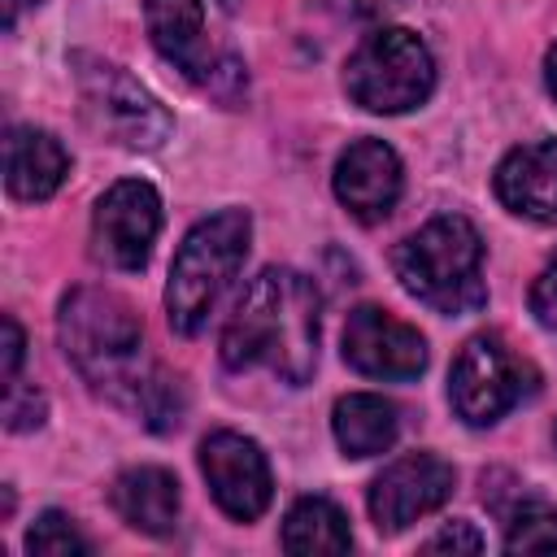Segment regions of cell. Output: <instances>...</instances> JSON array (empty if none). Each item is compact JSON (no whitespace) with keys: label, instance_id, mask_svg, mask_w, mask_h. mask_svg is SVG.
<instances>
[{"label":"cell","instance_id":"obj_10","mask_svg":"<svg viewBox=\"0 0 557 557\" xmlns=\"http://www.w3.org/2000/svg\"><path fill=\"white\" fill-rule=\"evenodd\" d=\"M453 466L435 453H409L400 461H392L374 483H370V518L383 535L392 531H405L409 522L426 518L431 509H440L448 496H453Z\"/></svg>","mask_w":557,"mask_h":557},{"label":"cell","instance_id":"obj_14","mask_svg":"<svg viewBox=\"0 0 557 557\" xmlns=\"http://www.w3.org/2000/svg\"><path fill=\"white\" fill-rule=\"evenodd\" d=\"M70 174V152L39 126H9L4 139V187L13 200H48Z\"/></svg>","mask_w":557,"mask_h":557},{"label":"cell","instance_id":"obj_4","mask_svg":"<svg viewBox=\"0 0 557 557\" xmlns=\"http://www.w3.org/2000/svg\"><path fill=\"white\" fill-rule=\"evenodd\" d=\"M252 239V218L244 209H222L187 231L170 261V283H165V313L178 335H196L209 322V309L235 278V270L248 257Z\"/></svg>","mask_w":557,"mask_h":557},{"label":"cell","instance_id":"obj_8","mask_svg":"<svg viewBox=\"0 0 557 557\" xmlns=\"http://www.w3.org/2000/svg\"><path fill=\"white\" fill-rule=\"evenodd\" d=\"M161 231V196L144 178L113 183L91 213V257L113 270H144Z\"/></svg>","mask_w":557,"mask_h":557},{"label":"cell","instance_id":"obj_11","mask_svg":"<svg viewBox=\"0 0 557 557\" xmlns=\"http://www.w3.org/2000/svg\"><path fill=\"white\" fill-rule=\"evenodd\" d=\"M344 361L370 379H418L426 370V339L379 305H361L344 322Z\"/></svg>","mask_w":557,"mask_h":557},{"label":"cell","instance_id":"obj_17","mask_svg":"<svg viewBox=\"0 0 557 557\" xmlns=\"http://www.w3.org/2000/svg\"><path fill=\"white\" fill-rule=\"evenodd\" d=\"M335 444L344 448V457H374V453H387L396 444V431H400V413L392 400L374 396V392H352V396H339L335 400Z\"/></svg>","mask_w":557,"mask_h":557},{"label":"cell","instance_id":"obj_5","mask_svg":"<svg viewBox=\"0 0 557 557\" xmlns=\"http://www.w3.org/2000/svg\"><path fill=\"white\" fill-rule=\"evenodd\" d=\"M348 96L370 113H405L418 109L435 87V61L426 44L405 26L370 30L344 65Z\"/></svg>","mask_w":557,"mask_h":557},{"label":"cell","instance_id":"obj_7","mask_svg":"<svg viewBox=\"0 0 557 557\" xmlns=\"http://www.w3.org/2000/svg\"><path fill=\"white\" fill-rule=\"evenodd\" d=\"M535 392H540V370L522 352H513L500 335H474L448 374V400L457 418L470 426L500 422L513 405H522Z\"/></svg>","mask_w":557,"mask_h":557},{"label":"cell","instance_id":"obj_24","mask_svg":"<svg viewBox=\"0 0 557 557\" xmlns=\"http://www.w3.org/2000/svg\"><path fill=\"white\" fill-rule=\"evenodd\" d=\"M400 0H326V9L335 17H348V22H374L383 13H392Z\"/></svg>","mask_w":557,"mask_h":557},{"label":"cell","instance_id":"obj_28","mask_svg":"<svg viewBox=\"0 0 557 557\" xmlns=\"http://www.w3.org/2000/svg\"><path fill=\"white\" fill-rule=\"evenodd\" d=\"M218 4H222L226 13H231V9H239V0H218Z\"/></svg>","mask_w":557,"mask_h":557},{"label":"cell","instance_id":"obj_22","mask_svg":"<svg viewBox=\"0 0 557 557\" xmlns=\"http://www.w3.org/2000/svg\"><path fill=\"white\" fill-rule=\"evenodd\" d=\"M531 313H535L544 326L557 331V252H553V261L540 270V278L531 283Z\"/></svg>","mask_w":557,"mask_h":557},{"label":"cell","instance_id":"obj_1","mask_svg":"<svg viewBox=\"0 0 557 557\" xmlns=\"http://www.w3.org/2000/svg\"><path fill=\"white\" fill-rule=\"evenodd\" d=\"M57 335L70 366L91 383V392L109 396L139 413L148 431H174L183 422V383L165 374L144 348L139 313L100 287H74L61 300Z\"/></svg>","mask_w":557,"mask_h":557},{"label":"cell","instance_id":"obj_18","mask_svg":"<svg viewBox=\"0 0 557 557\" xmlns=\"http://www.w3.org/2000/svg\"><path fill=\"white\" fill-rule=\"evenodd\" d=\"M283 548L287 553H348L352 548V531L339 505H331L326 496H300L287 518H283Z\"/></svg>","mask_w":557,"mask_h":557},{"label":"cell","instance_id":"obj_26","mask_svg":"<svg viewBox=\"0 0 557 557\" xmlns=\"http://www.w3.org/2000/svg\"><path fill=\"white\" fill-rule=\"evenodd\" d=\"M26 4H44V0H4V30L17 26V13H22Z\"/></svg>","mask_w":557,"mask_h":557},{"label":"cell","instance_id":"obj_27","mask_svg":"<svg viewBox=\"0 0 557 557\" xmlns=\"http://www.w3.org/2000/svg\"><path fill=\"white\" fill-rule=\"evenodd\" d=\"M544 78H548V91L557 96V44H553V52H548V61H544Z\"/></svg>","mask_w":557,"mask_h":557},{"label":"cell","instance_id":"obj_23","mask_svg":"<svg viewBox=\"0 0 557 557\" xmlns=\"http://www.w3.org/2000/svg\"><path fill=\"white\" fill-rule=\"evenodd\" d=\"M422 548H426V553H479L483 540H479V531H474L470 522H448V527L435 531Z\"/></svg>","mask_w":557,"mask_h":557},{"label":"cell","instance_id":"obj_20","mask_svg":"<svg viewBox=\"0 0 557 557\" xmlns=\"http://www.w3.org/2000/svg\"><path fill=\"white\" fill-rule=\"evenodd\" d=\"M26 553L30 557H83V553H91V544L83 540L74 518H65L61 509H48L26 531Z\"/></svg>","mask_w":557,"mask_h":557},{"label":"cell","instance_id":"obj_12","mask_svg":"<svg viewBox=\"0 0 557 557\" xmlns=\"http://www.w3.org/2000/svg\"><path fill=\"white\" fill-rule=\"evenodd\" d=\"M335 196L357 222H383L400 200V157L383 139H357L335 161Z\"/></svg>","mask_w":557,"mask_h":557},{"label":"cell","instance_id":"obj_15","mask_svg":"<svg viewBox=\"0 0 557 557\" xmlns=\"http://www.w3.org/2000/svg\"><path fill=\"white\" fill-rule=\"evenodd\" d=\"M144 22L152 35V48L174 61L191 83H205L213 70V57L205 48V9L200 0H144Z\"/></svg>","mask_w":557,"mask_h":557},{"label":"cell","instance_id":"obj_13","mask_svg":"<svg viewBox=\"0 0 557 557\" xmlns=\"http://www.w3.org/2000/svg\"><path fill=\"white\" fill-rule=\"evenodd\" d=\"M496 196L509 213L531 222H557V139L522 144L496 165Z\"/></svg>","mask_w":557,"mask_h":557},{"label":"cell","instance_id":"obj_19","mask_svg":"<svg viewBox=\"0 0 557 557\" xmlns=\"http://www.w3.org/2000/svg\"><path fill=\"white\" fill-rule=\"evenodd\" d=\"M505 513V548L509 553H557V509L540 496H513Z\"/></svg>","mask_w":557,"mask_h":557},{"label":"cell","instance_id":"obj_21","mask_svg":"<svg viewBox=\"0 0 557 557\" xmlns=\"http://www.w3.org/2000/svg\"><path fill=\"white\" fill-rule=\"evenodd\" d=\"M44 396L35 387H22L17 379L4 387V426L9 431H35L44 422Z\"/></svg>","mask_w":557,"mask_h":557},{"label":"cell","instance_id":"obj_9","mask_svg":"<svg viewBox=\"0 0 557 557\" xmlns=\"http://www.w3.org/2000/svg\"><path fill=\"white\" fill-rule=\"evenodd\" d=\"M200 474L226 518L252 522L265 513L274 483H270V466H265V453L257 448V440H248L239 431H213L200 444Z\"/></svg>","mask_w":557,"mask_h":557},{"label":"cell","instance_id":"obj_6","mask_svg":"<svg viewBox=\"0 0 557 557\" xmlns=\"http://www.w3.org/2000/svg\"><path fill=\"white\" fill-rule=\"evenodd\" d=\"M70 65H74L83 113L104 139H113L122 148H135V152H152L170 139V126H174L170 113L122 65H113L104 57H91V52H74Z\"/></svg>","mask_w":557,"mask_h":557},{"label":"cell","instance_id":"obj_25","mask_svg":"<svg viewBox=\"0 0 557 557\" xmlns=\"http://www.w3.org/2000/svg\"><path fill=\"white\" fill-rule=\"evenodd\" d=\"M22 348H26V339H22V326H17V318H4V387L17 379V366H22Z\"/></svg>","mask_w":557,"mask_h":557},{"label":"cell","instance_id":"obj_3","mask_svg":"<svg viewBox=\"0 0 557 557\" xmlns=\"http://www.w3.org/2000/svg\"><path fill=\"white\" fill-rule=\"evenodd\" d=\"M392 270L400 287L435 313L461 318L487 305L483 283V239L461 213H440L396 244Z\"/></svg>","mask_w":557,"mask_h":557},{"label":"cell","instance_id":"obj_16","mask_svg":"<svg viewBox=\"0 0 557 557\" xmlns=\"http://www.w3.org/2000/svg\"><path fill=\"white\" fill-rule=\"evenodd\" d=\"M113 509L144 535H170L178 527V479L161 466H135L113 479Z\"/></svg>","mask_w":557,"mask_h":557},{"label":"cell","instance_id":"obj_2","mask_svg":"<svg viewBox=\"0 0 557 557\" xmlns=\"http://www.w3.org/2000/svg\"><path fill=\"white\" fill-rule=\"evenodd\" d=\"M318 331H322L318 287L287 265H265L244 287V296L226 318L222 366L226 370L265 366L287 387H300L318 366Z\"/></svg>","mask_w":557,"mask_h":557}]
</instances>
